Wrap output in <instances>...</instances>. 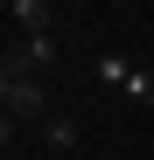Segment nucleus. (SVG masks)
<instances>
[{"instance_id": "nucleus-4", "label": "nucleus", "mask_w": 154, "mask_h": 160, "mask_svg": "<svg viewBox=\"0 0 154 160\" xmlns=\"http://www.w3.org/2000/svg\"><path fill=\"white\" fill-rule=\"evenodd\" d=\"M7 14H14L21 35H56V7L49 0H7Z\"/></svg>"}, {"instance_id": "nucleus-3", "label": "nucleus", "mask_w": 154, "mask_h": 160, "mask_svg": "<svg viewBox=\"0 0 154 160\" xmlns=\"http://www.w3.org/2000/svg\"><path fill=\"white\" fill-rule=\"evenodd\" d=\"M98 77H105L112 91H126L133 104H154V70L133 63V56H98Z\"/></svg>"}, {"instance_id": "nucleus-5", "label": "nucleus", "mask_w": 154, "mask_h": 160, "mask_svg": "<svg viewBox=\"0 0 154 160\" xmlns=\"http://www.w3.org/2000/svg\"><path fill=\"white\" fill-rule=\"evenodd\" d=\"M42 146H49V153H70V146H77V118L49 112V118H42Z\"/></svg>"}, {"instance_id": "nucleus-2", "label": "nucleus", "mask_w": 154, "mask_h": 160, "mask_svg": "<svg viewBox=\"0 0 154 160\" xmlns=\"http://www.w3.org/2000/svg\"><path fill=\"white\" fill-rule=\"evenodd\" d=\"M49 70H56V35H21L0 56V77H42L49 84Z\"/></svg>"}, {"instance_id": "nucleus-1", "label": "nucleus", "mask_w": 154, "mask_h": 160, "mask_svg": "<svg viewBox=\"0 0 154 160\" xmlns=\"http://www.w3.org/2000/svg\"><path fill=\"white\" fill-rule=\"evenodd\" d=\"M0 112H7V125H42L49 118V84L42 77H0Z\"/></svg>"}]
</instances>
